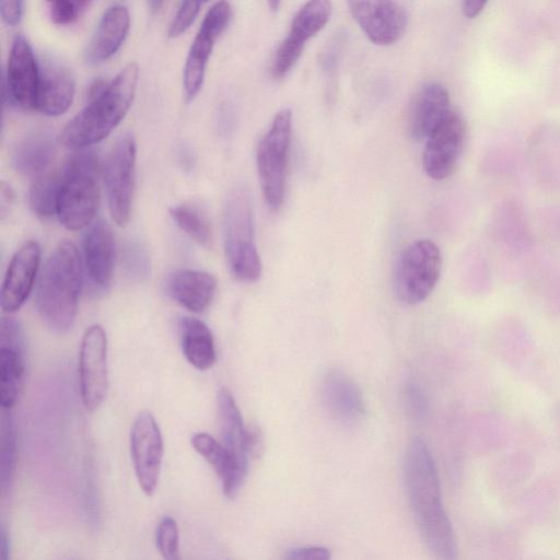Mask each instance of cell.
<instances>
[{"label": "cell", "mask_w": 560, "mask_h": 560, "mask_svg": "<svg viewBox=\"0 0 560 560\" xmlns=\"http://www.w3.org/2000/svg\"><path fill=\"white\" fill-rule=\"evenodd\" d=\"M404 482L419 535L438 559L456 558V540L444 510L438 471L428 446L415 438L407 446Z\"/></svg>", "instance_id": "1"}, {"label": "cell", "mask_w": 560, "mask_h": 560, "mask_svg": "<svg viewBox=\"0 0 560 560\" xmlns=\"http://www.w3.org/2000/svg\"><path fill=\"white\" fill-rule=\"evenodd\" d=\"M139 69L126 65L109 82L97 79L88 92V104L61 132L71 149L89 148L105 139L126 116L137 91Z\"/></svg>", "instance_id": "2"}, {"label": "cell", "mask_w": 560, "mask_h": 560, "mask_svg": "<svg viewBox=\"0 0 560 560\" xmlns=\"http://www.w3.org/2000/svg\"><path fill=\"white\" fill-rule=\"evenodd\" d=\"M83 266L77 246L60 242L39 271L35 289V307L51 331H69L77 318Z\"/></svg>", "instance_id": "3"}, {"label": "cell", "mask_w": 560, "mask_h": 560, "mask_svg": "<svg viewBox=\"0 0 560 560\" xmlns=\"http://www.w3.org/2000/svg\"><path fill=\"white\" fill-rule=\"evenodd\" d=\"M60 170L57 218L66 229L79 231L91 224L98 209V158L92 149H78Z\"/></svg>", "instance_id": "4"}, {"label": "cell", "mask_w": 560, "mask_h": 560, "mask_svg": "<svg viewBox=\"0 0 560 560\" xmlns=\"http://www.w3.org/2000/svg\"><path fill=\"white\" fill-rule=\"evenodd\" d=\"M224 252L232 275L242 282H256L261 261L254 240V215L248 192L235 189L224 211Z\"/></svg>", "instance_id": "5"}, {"label": "cell", "mask_w": 560, "mask_h": 560, "mask_svg": "<svg viewBox=\"0 0 560 560\" xmlns=\"http://www.w3.org/2000/svg\"><path fill=\"white\" fill-rule=\"evenodd\" d=\"M292 113L279 110L258 141L256 163L264 199L272 211L283 202L288 156L291 143Z\"/></svg>", "instance_id": "6"}, {"label": "cell", "mask_w": 560, "mask_h": 560, "mask_svg": "<svg viewBox=\"0 0 560 560\" xmlns=\"http://www.w3.org/2000/svg\"><path fill=\"white\" fill-rule=\"evenodd\" d=\"M442 267L439 247L430 240H418L399 255L395 268V292L400 301L415 305L424 301L436 285Z\"/></svg>", "instance_id": "7"}, {"label": "cell", "mask_w": 560, "mask_h": 560, "mask_svg": "<svg viewBox=\"0 0 560 560\" xmlns=\"http://www.w3.org/2000/svg\"><path fill=\"white\" fill-rule=\"evenodd\" d=\"M137 145L131 135L120 137L102 167L110 217L118 226L129 222L136 179Z\"/></svg>", "instance_id": "8"}, {"label": "cell", "mask_w": 560, "mask_h": 560, "mask_svg": "<svg viewBox=\"0 0 560 560\" xmlns=\"http://www.w3.org/2000/svg\"><path fill=\"white\" fill-rule=\"evenodd\" d=\"M230 18L231 7L225 0L215 2L203 18L189 48L183 72V89L187 102L192 101L199 93L215 42L228 26Z\"/></svg>", "instance_id": "9"}, {"label": "cell", "mask_w": 560, "mask_h": 560, "mask_svg": "<svg viewBox=\"0 0 560 560\" xmlns=\"http://www.w3.org/2000/svg\"><path fill=\"white\" fill-rule=\"evenodd\" d=\"M80 394L84 407L94 411L103 404L108 388L107 339L102 326H90L79 352Z\"/></svg>", "instance_id": "10"}, {"label": "cell", "mask_w": 560, "mask_h": 560, "mask_svg": "<svg viewBox=\"0 0 560 560\" xmlns=\"http://www.w3.org/2000/svg\"><path fill=\"white\" fill-rule=\"evenodd\" d=\"M330 0H308L292 20L288 36L273 56L270 72L273 79L284 78L301 57L305 43L329 21Z\"/></svg>", "instance_id": "11"}, {"label": "cell", "mask_w": 560, "mask_h": 560, "mask_svg": "<svg viewBox=\"0 0 560 560\" xmlns=\"http://www.w3.org/2000/svg\"><path fill=\"white\" fill-rule=\"evenodd\" d=\"M130 454L140 488L152 495L158 487L163 459V439L149 411L136 417L130 431Z\"/></svg>", "instance_id": "12"}, {"label": "cell", "mask_w": 560, "mask_h": 560, "mask_svg": "<svg viewBox=\"0 0 560 560\" xmlns=\"http://www.w3.org/2000/svg\"><path fill=\"white\" fill-rule=\"evenodd\" d=\"M351 15L366 37L381 46L398 42L407 28V14L394 0H347Z\"/></svg>", "instance_id": "13"}, {"label": "cell", "mask_w": 560, "mask_h": 560, "mask_svg": "<svg viewBox=\"0 0 560 560\" xmlns=\"http://www.w3.org/2000/svg\"><path fill=\"white\" fill-rule=\"evenodd\" d=\"M465 130L463 117L452 110L425 139L422 165L429 177L441 180L451 175L463 148Z\"/></svg>", "instance_id": "14"}, {"label": "cell", "mask_w": 560, "mask_h": 560, "mask_svg": "<svg viewBox=\"0 0 560 560\" xmlns=\"http://www.w3.org/2000/svg\"><path fill=\"white\" fill-rule=\"evenodd\" d=\"M40 67L28 40L16 35L12 42L5 71V97L23 109H35Z\"/></svg>", "instance_id": "15"}, {"label": "cell", "mask_w": 560, "mask_h": 560, "mask_svg": "<svg viewBox=\"0 0 560 560\" xmlns=\"http://www.w3.org/2000/svg\"><path fill=\"white\" fill-rule=\"evenodd\" d=\"M25 346L21 326L12 317H3L0 338V401L11 409L21 395L25 378Z\"/></svg>", "instance_id": "16"}, {"label": "cell", "mask_w": 560, "mask_h": 560, "mask_svg": "<svg viewBox=\"0 0 560 560\" xmlns=\"http://www.w3.org/2000/svg\"><path fill=\"white\" fill-rule=\"evenodd\" d=\"M42 249L37 241L23 243L12 256L1 289V308L14 313L27 300L36 281Z\"/></svg>", "instance_id": "17"}, {"label": "cell", "mask_w": 560, "mask_h": 560, "mask_svg": "<svg viewBox=\"0 0 560 560\" xmlns=\"http://www.w3.org/2000/svg\"><path fill=\"white\" fill-rule=\"evenodd\" d=\"M450 96L439 83L424 85L413 97L407 117L408 135L415 141L425 140L452 112Z\"/></svg>", "instance_id": "18"}, {"label": "cell", "mask_w": 560, "mask_h": 560, "mask_svg": "<svg viewBox=\"0 0 560 560\" xmlns=\"http://www.w3.org/2000/svg\"><path fill=\"white\" fill-rule=\"evenodd\" d=\"M190 442L220 478L224 495L233 498L245 480L248 464L240 460L221 442L206 432L195 433Z\"/></svg>", "instance_id": "19"}, {"label": "cell", "mask_w": 560, "mask_h": 560, "mask_svg": "<svg viewBox=\"0 0 560 560\" xmlns=\"http://www.w3.org/2000/svg\"><path fill=\"white\" fill-rule=\"evenodd\" d=\"M83 262L95 287L104 289L110 283L115 265V241L106 222L97 221L85 232Z\"/></svg>", "instance_id": "20"}, {"label": "cell", "mask_w": 560, "mask_h": 560, "mask_svg": "<svg viewBox=\"0 0 560 560\" xmlns=\"http://www.w3.org/2000/svg\"><path fill=\"white\" fill-rule=\"evenodd\" d=\"M130 27L126 7L113 5L102 15L84 51L90 65L102 63L112 58L124 44Z\"/></svg>", "instance_id": "21"}, {"label": "cell", "mask_w": 560, "mask_h": 560, "mask_svg": "<svg viewBox=\"0 0 560 560\" xmlns=\"http://www.w3.org/2000/svg\"><path fill=\"white\" fill-rule=\"evenodd\" d=\"M75 83L70 72L56 63L40 67V81L35 110L47 116H59L71 106Z\"/></svg>", "instance_id": "22"}, {"label": "cell", "mask_w": 560, "mask_h": 560, "mask_svg": "<svg viewBox=\"0 0 560 560\" xmlns=\"http://www.w3.org/2000/svg\"><path fill=\"white\" fill-rule=\"evenodd\" d=\"M324 401L337 420L353 423L361 419L364 405L355 383L340 370L329 371L323 382Z\"/></svg>", "instance_id": "23"}, {"label": "cell", "mask_w": 560, "mask_h": 560, "mask_svg": "<svg viewBox=\"0 0 560 560\" xmlns=\"http://www.w3.org/2000/svg\"><path fill=\"white\" fill-rule=\"evenodd\" d=\"M174 301L194 313L203 312L211 303L215 290V278L201 270L183 269L174 272L167 282Z\"/></svg>", "instance_id": "24"}, {"label": "cell", "mask_w": 560, "mask_h": 560, "mask_svg": "<svg viewBox=\"0 0 560 560\" xmlns=\"http://www.w3.org/2000/svg\"><path fill=\"white\" fill-rule=\"evenodd\" d=\"M217 415L221 443L240 460L248 464L246 427L232 394L226 388H221L218 393Z\"/></svg>", "instance_id": "25"}, {"label": "cell", "mask_w": 560, "mask_h": 560, "mask_svg": "<svg viewBox=\"0 0 560 560\" xmlns=\"http://www.w3.org/2000/svg\"><path fill=\"white\" fill-rule=\"evenodd\" d=\"M180 343L186 360L200 371L213 366L217 360L213 336L208 326L191 316L179 322Z\"/></svg>", "instance_id": "26"}, {"label": "cell", "mask_w": 560, "mask_h": 560, "mask_svg": "<svg viewBox=\"0 0 560 560\" xmlns=\"http://www.w3.org/2000/svg\"><path fill=\"white\" fill-rule=\"evenodd\" d=\"M55 143L47 132H35L20 140L12 152L13 168L22 175H39L52 161Z\"/></svg>", "instance_id": "27"}, {"label": "cell", "mask_w": 560, "mask_h": 560, "mask_svg": "<svg viewBox=\"0 0 560 560\" xmlns=\"http://www.w3.org/2000/svg\"><path fill=\"white\" fill-rule=\"evenodd\" d=\"M61 170L45 171L33 180L28 202L37 218L48 220L57 215Z\"/></svg>", "instance_id": "28"}, {"label": "cell", "mask_w": 560, "mask_h": 560, "mask_svg": "<svg viewBox=\"0 0 560 560\" xmlns=\"http://www.w3.org/2000/svg\"><path fill=\"white\" fill-rule=\"evenodd\" d=\"M170 214L177 226L195 243L207 248L211 245L210 223L198 209L188 205H177L170 209Z\"/></svg>", "instance_id": "29"}, {"label": "cell", "mask_w": 560, "mask_h": 560, "mask_svg": "<svg viewBox=\"0 0 560 560\" xmlns=\"http://www.w3.org/2000/svg\"><path fill=\"white\" fill-rule=\"evenodd\" d=\"M10 410L2 408L1 416V490L3 495L12 487L16 467V438Z\"/></svg>", "instance_id": "30"}, {"label": "cell", "mask_w": 560, "mask_h": 560, "mask_svg": "<svg viewBox=\"0 0 560 560\" xmlns=\"http://www.w3.org/2000/svg\"><path fill=\"white\" fill-rule=\"evenodd\" d=\"M51 21L60 26L74 24L89 9L92 0H45Z\"/></svg>", "instance_id": "31"}, {"label": "cell", "mask_w": 560, "mask_h": 560, "mask_svg": "<svg viewBox=\"0 0 560 560\" xmlns=\"http://www.w3.org/2000/svg\"><path fill=\"white\" fill-rule=\"evenodd\" d=\"M156 548L164 559L178 560L179 533L176 521L172 516H164L155 532Z\"/></svg>", "instance_id": "32"}, {"label": "cell", "mask_w": 560, "mask_h": 560, "mask_svg": "<svg viewBox=\"0 0 560 560\" xmlns=\"http://www.w3.org/2000/svg\"><path fill=\"white\" fill-rule=\"evenodd\" d=\"M209 0H183L168 28V37L176 38L184 34L198 16L201 8Z\"/></svg>", "instance_id": "33"}, {"label": "cell", "mask_w": 560, "mask_h": 560, "mask_svg": "<svg viewBox=\"0 0 560 560\" xmlns=\"http://www.w3.org/2000/svg\"><path fill=\"white\" fill-rule=\"evenodd\" d=\"M126 249V267L137 276L145 275L148 268V258L142 249L137 245H130Z\"/></svg>", "instance_id": "34"}, {"label": "cell", "mask_w": 560, "mask_h": 560, "mask_svg": "<svg viewBox=\"0 0 560 560\" xmlns=\"http://www.w3.org/2000/svg\"><path fill=\"white\" fill-rule=\"evenodd\" d=\"M2 21L9 26L20 23L23 14V0H0Z\"/></svg>", "instance_id": "35"}, {"label": "cell", "mask_w": 560, "mask_h": 560, "mask_svg": "<svg viewBox=\"0 0 560 560\" xmlns=\"http://www.w3.org/2000/svg\"><path fill=\"white\" fill-rule=\"evenodd\" d=\"M329 557L328 549L323 547L296 548L290 550L285 556V558L290 560H327Z\"/></svg>", "instance_id": "36"}, {"label": "cell", "mask_w": 560, "mask_h": 560, "mask_svg": "<svg viewBox=\"0 0 560 560\" xmlns=\"http://www.w3.org/2000/svg\"><path fill=\"white\" fill-rule=\"evenodd\" d=\"M246 446L249 457H256L262 450V434L257 425L246 427Z\"/></svg>", "instance_id": "37"}, {"label": "cell", "mask_w": 560, "mask_h": 560, "mask_svg": "<svg viewBox=\"0 0 560 560\" xmlns=\"http://www.w3.org/2000/svg\"><path fill=\"white\" fill-rule=\"evenodd\" d=\"M488 0H463V12L468 19H474L483 10Z\"/></svg>", "instance_id": "38"}, {"label": "cell", "mask_w": 560, "mask_h": 560, "mask_svg": "<svg viewBox=\"0 0 560 560\" xmlns=\"http://www.w3.org/2000/svg\"><path fill=\"white\" fill-rule=\"evenodd\" d=\"M10 552V544H9V537L7 535V530L4 526H1L0 529V558L2 560H7L9 558Z\"/></svg>", "instance_id": "39"}, {"label": "cell", "mask_w": 560, "mask_h": 560, "mask_svg": "<svg viewBox=\"0 0 560 560\" xmlns=\"http://www.w3.org/2000/svg\"><path fill=\"white\" fill-rule=\"evenodd\" d=\"M166 0H148V5L152 12H158Z\"/></svg>", "instance_id": "40"}, {"label": "cell", "mask_w": 560, "mask_h": 560, "mask_svg": "<svg viewBox=\"0 0 560 560\" xmlns=\"http://www.w3.org/2000/svg\"><path fill=\"white\" fill-rule=\"evenodd\" d=\"M280 1L281 0H267L268 2V5L270 8L271 11H277L280 7Z\"/></svg>", "instance_id": "41"}]
</instances>
